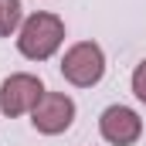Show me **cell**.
<instances>
[{
    "mask_svg": "<svg viewBox=\"0 0 146 146\" xmlns=\"http://www.w3.org/2000/svg\"><path fill=\"white\" fill-rule=\"evenodd\" d=\"M44 95V85L37 75H27V72H17L10 78H3L0 85V112L3 115H24L37 106V99Z\"/></svg>",
    "mask_w": 146,
    "mask_h": 146,
    "instance_id": "obj_3",
    "label": "cell"
},
{
    "mask_svg": "<svg viewBox=\"0 0 146 146\" xmlns=\"http://www.w3.org/2000/svg\"><path fill=\"white\" fill-rule=\"evenodd\" d=\"M61 75L65 82H72L78 88H92L102 75H106V54L95 41H78L65 51L61 58Z\"/></svg>",
    "mask_w": 146,
    "mask_h": 146,
    "instance_id": "obj_2",
    "label": "cell"
},
{
    "mask_svg": "<svg viewBox=\"0 0 146 146\" xmlns=\"http://www.w3.org/2000/svg\"><path fill=\"white\" fill-rule=\"evenodd\" d=\"M31 122L37 133L44 136H58L75 122V102L61 92H44L37 99V106L31 109Z\"/></svg>",
    "mask_w": 146,
    "mask_h": 146,
    "instance_id": "obj_4",
    "label": "cell"
},
{
    "mask_svg": "<svg viewBox=\"0 0 146 146\" xmlns=\"http://www.w3.org/2000/svg\"><path fill=\"white\" fill-rule=\"evenodd\" d=\"M133 95L139 102H146V61H139L136 72H133Z\"/></svg>",
    "mask_w": 146,
    "mask_h": 146,
    "instance_id": "obj_7",
    "label": "cell"
},
{
    "mask_svg": "<svg viewBox=\"0 0 146 146\" xmlns=\"http://www.w3.org/2000/svg\"><path fill=\"white\" fill-rule=\"evenodd\" d=\"M21 0H0V37H10L21 31Z\"/></svg>",
    "mask_w": 146,
    "mask_h": 146,
    "instance_id": "obj_6",
    "label": "cell"
},
{
    "mask_svg": "<svg viewBox=\"0 0 146 146\" xmlns=\"http://www.w3.org/2000/svg\"><path fill=\"white\" fill-rule=\"evenodd\" d=\"M61 41H65V24H61V17L44 14V10L31 14V17L21 24V31H17V48H21V54L31 58V61H48V58L61 48Z\"/></svg>",
    "mask_w": 146,
    "mask_h": 146,
    "instance_id": "obj_1",
    "label": "cell"
},
{
    "mask_svg": "<svg viewBox=\"0 0 146 146\" xmlns=\"http://www.w3.org/2000/svg\"><path fill=\"white\" fill-rule=\"evenodd\" d=\"M99 133L112 146H133L143 136V119L129 109V106H109V109L99 115Z\"/></svg>",
    "mask_w": 146,
    "mask_h": 146,
    "instance_id": "obj_5",
    "label": "cell"
}]
</instances>
